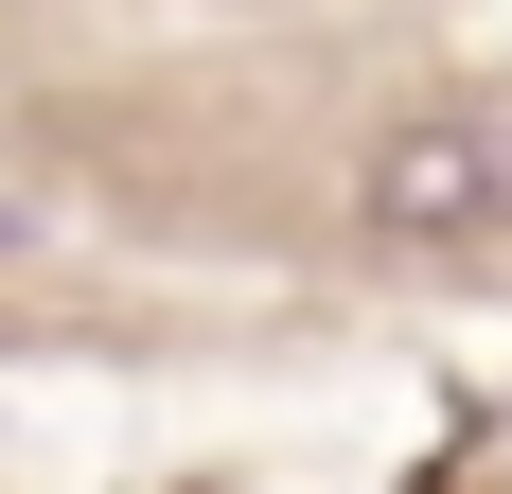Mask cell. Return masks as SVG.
Wrapping results in <instances>:
<instances>
[{
    "mask_svg": "<svg viewBox=\"0 0 512 494\" xmlns=\"http://www.w3.org/2000/svg\"><path fill=\"white\" fill-rule=\"evenodd\" d=\"M354 212L389 247H477L512 230V106H424V124H389V142L354 159Z\"/></svg>",
    "mask_w": 512,
    "mask_h": 494,
    "instance_id": "6da1fadb",
    "label": "cell"
},
{
    "mask_svg": "<svg viewBox=\"0 0 512 494\" xmlns=\"http://www.w3.org/2000/svg\"><path fill=\"white\" fill-rule=\"evenodd\" d=\"M0 247H18V212H0Z\"/></svg>",
    "mask_w": 512,
    "mask_h": 494,
    "instance_id": "7a4b0ae2",
    "label": "cell"
}]
</instances>
